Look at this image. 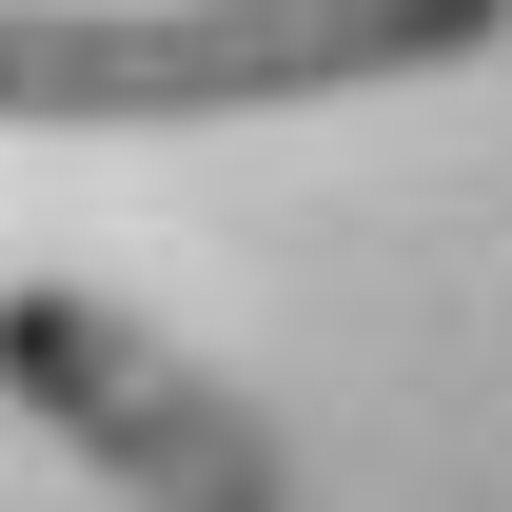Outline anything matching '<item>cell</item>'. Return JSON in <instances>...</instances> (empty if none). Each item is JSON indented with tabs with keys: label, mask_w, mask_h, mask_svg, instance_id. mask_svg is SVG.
Returning <instances> with one entry per match:
<instances>
[{
	"label": "cell",
	"mask_w": 512,
	"mask_h": 512,
	"mask_svg": "<svg viewBox=\"0 0 512 512\" xmlns=\"http://www.w3.org/2000/svg\"><path fill=\"white\" fill-rule=\"evenodd\" d=\"M512 0H0V138H158L237 99H375L493 60Z\"/></svg>",
	"instance_id": "1"
},
{
	"label": "cell",
	"mask_w": 512,
	"mask_h": 512,
	"mask_svg": "<svg viewBox=\"0 0 512 512\" xmlns=\"http://www.w3.org/2000/svg\"><path fill=\"white\" fill-rule=\"evenodd\" d=\"M0 394H20L119 512H296L276 493V434L237 414V375H197L158 316L79 296V276H0Z\"/></svg>",
	"instance_id": "2"
}]
</instances>
